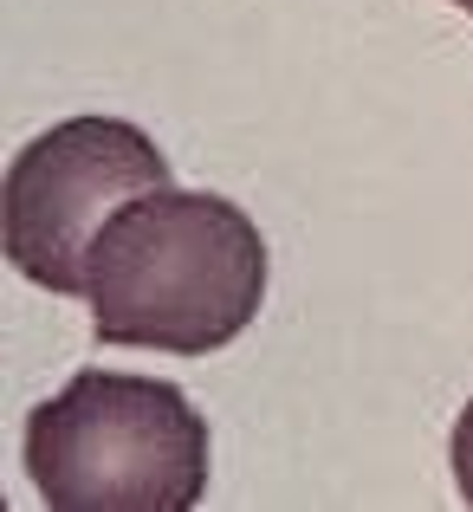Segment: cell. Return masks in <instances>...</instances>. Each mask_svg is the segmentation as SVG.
I'll list each match as a JSON object with an SVG mask.
<instances>
[{
    "mask_svg": "<svg viewBox=\"0 0 473 512\" xmlns=\"http://www.w3.org/2000/svg\"><path fill=\"white\" fill-rule=\"evenodd\" d=\"M20 461L52 512H188L208 493V422L162 376L78 370L26 415Z\"/></svg>",
    "mask_w": 473,
    "mask_h": 512,
    "instance_id": "obj_2",
    "label": "cell"
},
{
    "mask_svg": "<svg viewBox=\"0 0 473 512\" xmlns=\"http://www.w3.org/2000/svg\"><path fill=\"white\" fill-rule=\"evenodd\" d=\"M448 461H454V480H461V500L473 506V402L454 422V441H448Z\"/></svg>",
    "mask_w": 473,
    "mask_h": 512,
    "instance_id": "obj_4",
    "label": "cell"
},
{
    "mask_svg": "<svg viewBox=\"0 0 473 512\" xmlns=\"http://www.w3.org/2000/svg\"><path fill=\"white\" fill-rule=\"evenodd\" d=\"M266 299V240L247 208L208 188H150L98 227L85 305L104 344L208 357Z\"/></svg>",
    "mask_w": 473,
    "mask_h": 512,
    "instance_id": "obj_1",
    "label": "cell"
},
{
    "mask_svg": "<svg viewBox=\"0 0 473 512\" xmlns=\"http://www.w3.org/2000/svg\"><path fill=\"white\" fill-rule=\"evenodd\" d=\"M454 7H461V13H473V0H454Z\"/></svg>",
    "mask_w": 473,
    "mask_h": 512,
    "instance_id": "obj_5",
    "label": "cell"
},
{
    "mask_svg": "<svg viewBox=\"0 0 473 512\" xmlns=\"http://www.w3.org/2000/svg\"><path fill=\"white\" fill-rule=\"evenodd\" d=\"M150 188H169V163L124 117H65L39 130L0 188L7 266L46 292H85L98 227Z\"/></svg>",
    "mask_w": 473,
    "mask_h": 512,
    "instance_id": "obj_3",
    "label": "cell"
}]
</instances>
